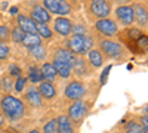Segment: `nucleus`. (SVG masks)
<instances>
[{
    "mask_svg": "<svg viewBox=\"0 0 148 133\" xmlns=\"http://www.w3.org/2000/svg\"><path fill=\"white\" fill-rule=\"evenodd\" d=\"M51 64L53 65L58 77L64 78V80L71 78L73 72H71V65H70V64H67V62H64V61H59V59H52Z\"/></svg>",
    "mask_w": 148,
    "mask_h": 133,
    "instance_id": "obj_18",
    "label": "nucleus"
},
{
    "mask_svg": "<svg viewBox=\"0 0 148 133\" xmlns=\"http://www.w3.org/2000/svg\"><path fill=\"white\" fill-rule=\"evenodd\" d=\"M40 74H42V80H45V81H49V83H55L56 81V78H58V74H56V71H55V68H53V65L49 62V61H46V62H43L40 67Z\"/></svg>",
    "mask_w": 148,
    "mask_h": 133,
    "instance_id": "obj_20",
    "label": "nucleus"
},
{
    "mask_svg": "<svg viewBox=\"0 0 148 133\" xmlns=\"http://www.w3.org/2000/svg\"><path fill=\"white\" fill-rule=\"evenodd\" d=\"M56 127H58V124H56V115H51L42 124L40 130H42V133H56Z\"/></svg>",
    "mask_w": 148,
    "mask_h": 133,
    "instance_id": "obj_27",
    "label": "nucleus"
},
{
    "mask_svg": "<svg viewBox=\"0 0 148 133\" xmlns=\"http://www.w3.org/2000/svg\"><path fill=\"white\" fill-rule=\"evenodd\" d=\"M27 133H42V130H40V127H31L27 130Z\"/></svg>",
    "mask_w": 148,
    "mask_h": 133,
    "instance_id": "obj_39",
    "label": "nucleus"
},
{
    "mask_svg": "<svg viewBox=\"0 0 148 133\" xmlns=\"http://www.w3.org/2000/svg\"><path fill=\"white\" fill-rule=\"evenodd\" d=\"M93 28L99 35H102L104 39L114 37V35H117V33L120 31L119 24L113 18H105V19L95 21L93 22Z\"/></svg>",
    "mask_w": 148,
    "mask_h": 133,
    "instance_id": "obj_10",
    "label": "nucleus"
},
{
    "mask_svg": "<svg viewBox=\"0 0 148 133\" xmlns=\"http://www.w3.org/2000/svg\"><path fill=\"white\" fill-rule=\"evenodd\" d=\"M86 59H88V62H89V65L93 68V70H96V68H101L102 65H104V62H105V58H104V55L96 49V47H93L92 50H89L88 52V55H86Z\"/></svg>",
    "mask_w": 148,
    "mask_h": 133,
    "instance_id": "obj_21",
    "label": "nucleus"
},
{
    "mask_svg": "<svg viewBox=\"0 0 148 133\" xmlns=\"http://www.w3.org/2000/svg\"><path fill=\"white\" fill-rule=\"evenodd\" d=\"M37 89H39V93H40L43 101L52 102V101H55L58 98V89H56V86L53 83L42 80L39 84H37Z\"/></svg>",
    "mask_w": 148,
    "mask_h": 133,
    "instance_id": "obj_16",
    "label": "nucleus"
},
{
    "mask_svg": "<svg viewBox=\"0 0 148 133\" xmlns=\"http://www.w3.org/2000/svg\"><path fill=\"white\" fill-rule=\"evenodd\" d=\"M139 124H141V127H142V132L144 133H148V114H142L141 117H139Z\"/></svg>",
    "mask_w": 148,
    "mask_h": 133,
    "instance_id": "obj_36",
    "label": "nucleus"
},
{
    "mask_svg": "<svg viewBox=\"0 0 148 133\" xmlns=\"http://www.w3.org/2000/svg\"><path fill=\"white\" fill-rule=\"evenodd\" d=\"M0 133H16V132L10 129H0Z\"/></svg>",
    "mask_w": 148,
    "mask_h": 133,
    "instance_id": "obj_40",
    "label": "nucleus"
},
{
    "mask_svg": "<svg viewBox=\"0 0 148 133\" xmlns=\"http://www.w3.org/2000/svg\"><path fill=\"white\" fill-rule=\"evenodd\" d=\"M142 34L144 33L139 28H136V27H129V28H125V30H121V31L117 33L120 42L123 43V46H125L126 49H130V47L135 44V42H136Z\"/></svg>",
    "mask_w": 148,
    "mask_h": 133,
    "instance_id": "obj_14",
    "label": "nucleus"
},
{
    "mask_svg": "<svg viewBox=\"0 0 148 133\" xmlns=\"http://www.w3.org/2000/svg\"><path fill=\"white\" fill-rule=\"evenodd\" d=\"M0 42L9 43L10 42V25L9 24H0Z\"/></svg>",
    "mask_w": 148,
    "mask_h": 133,
    "instance_id": "obj_32",
    "label": "nucleus"
},
{
    "mask_svg": "<svg viewBox=\"0 0 148 133\" xmlns=\"http://www.w3.org/2000/svg\"><path fill=\"white\" fill-rule=\"evenodd\" d=\"M73 34H88V28L83 27L82 24H74L73 25Z\"/></svg>",
    "mask_w": 148,
    "mask_h": 133,
    "instance_id": "obj_37",
    "label": "nucleus"
},
{
    "mask_svg": "<svg viewBox=\"0 0 148 133\" xmlns=\"http://www.w3.org/2000/svg\"><path fill=\"white\" fill-rule=\"evenodd\" d=\"M28 78H30V84H39L42 81V74H40V68L31 65L28 70Z\"/></svg>",
    "mask_w": 148,
    "mask_h": 133,
    "instance_id": "obj_30",
    "label": "nucleus"
},
{
    "mask_svg": "<svg viewBox=\"0 0 148 133\" xmlns=\"http://www.w3.org/2000/svg\"><path fill=\"white\" fill-rule=\"evenodd\" d=\"M15 80L12 78L9 74H5L0 77V92H5V95H10V92L14 90Z\"/></svg>",
    "mask_w": 148,
    "mask_h": 133,
    "instance_id": "obj_26",
    "label": "nucleus"
},
{
    "mask_svg": "<svg viewBox=\"0 0 148 133\" xmlns=\"http://www.w3.org/2000/svg\"><path fill=\"white\" fill-rule=\"evenodd\" d=\"M92 71H93V68L89 65L86 56H76V59L71 64V72H73V76L77 77V80L92 76Z\"/></svg>",
    "mask_w": 148,
    "mask_h": 133,
    "instance_id": "obj_11",
    "label": "nucleus"
},
{
    "mask_svg": "<svg viewBox=\"0 0 148 133\" xmlns=\"http://www.w3.org/2000/svg\"><path fill=\"white\" fill-rule=\"evenodd\" d=\"M114 21L119 24V27H125L129 28L135 24V18H133V8L132 5H119L114 9Z\"/></svg>",
    "mask_w": 148,
    "mask_h": 133,
    "instance_id": "obj_9",
    "label": "nucleus"
},
{
    "mask_svg": "<svg viewBox=\"0 0 148 133\" xmlns=\"http://www.w3.org/2000/svg\"><path fill=\"white\" fill-rule=\"evenodd\" d=\"M8 74H9L12 78H14V80H16V78L22 77V68H21L18 64H10V65H9Z\"/></svg>",
    "mask_w": 148,
    "mask_h": 133,
    "instance_id": "obj_33",
    "label": "nucleus"
},
{
    "mask_svg": "<svg viewBox=\"0 0 148 133\" xmlns=\"http://www.w3.org/2000/svg\"><path fill=\"white\" fill-rule=\"evenodd\" d=\"M27 77H19V78H16L15 80V84H14V90H16L18 93H21V92H24V89L27 87Z\"/></svg>",
    "mask_w": 148,
    "mask_h": 133,
    "instance_id": "obj_35",
    "label": "nucleus"
},
{
    "mask_svg": "<svg viewBox=\"0 0 148 133\" xmlns=\"http://www.w3.org/2000/svg\"><path fill=\"white\" fill-rule=\"evenodd\" d=\"M135 55H144L148 53V34H142L141 37L135 42V44L129 49Z\"/></svg>",
    "mask_w": 148,
    "mask_h": 133,
    "instance_id": "obj_23",
    "label": "nucleus"
},
{
    "mask_svg": "<svg viewBox=\"0 0 148 133\" xmlns=\"http://www.w3.org/2000/svg\"><path fill=\"white\" fill-rule=\"evenodd\" d=\"M15 25H18L25 34H36L37 30H36V22L25 14H18L15 16Z\"/></svg>",
    "mask_w": 148,
    "mask_h": 133,
    "instance_id": "obj_17",
    "label": "nucleus"
},
{
    "mask_svg": "<svg viewBox=\"0 0 148 133\" xmlns=\"http://www.w3.org/2000/svg\"><path fill=\"white\" fill-rule=\"evenodd\" d=\"M42 43H43L42 39L39 37V34L36 33V34H25L21 44H24L27 49H30V47H34V46H37V44H42Z\"/></svg>",
    "mask_w": 148,
    "mask_h": 133,
    "instance_id": "obj_28",
    "label": "nucleus"
},
{
    "mask_svg": "<svg viewBox=\"0 0 148 133\" xmlns=\"http://www.w3.org/2000/svg\"><path fill=\"white\" fill-rule=\"evenodd\" d=\"M24 35H25V33H24L18 25L10 27V42L21 44V43H22V40H24Z\"/></svg>",
    "mask_w": 148,
    "mask_h": 133,
    "instance_id": "obj_29",
    "label": "nucleus"
},
{
    "mask_svg": "<svg viewBox=\"0 0 148 133\" xmlns=\"http://www.w3.org/2000/svg\"><path fill=\"white\" fill-rule=\"evenodd\" d=\"M65 47L77 56H86L95 47V37L88 34H71L65 39Z\"/></svg>",
    "mask_w": 148,
    "mask_h": 133,
    "instance_id": "obj_2",
    "label": "nucleus"
},
{
    "mask_svg": "<svg viewBox=\"0 0 148 133\" xmlns=\"http://www.w3.org/2000/svg\"><path fill=\"white\" fill-rule=\"evenodd\" d=\"M24 104L27 105V108H33V110H40L45 105V101L42 99V96L39 93V89H37L36 84H27V87L22 92V98Z\"/></svg>",
    "mask_w": 148,
    "mask_h": 133,
    "instance_id": "obj_7",
    "label": "nucleus"
},
{
    "mask_svg": "<svg viewBox=\"0 0 148 133\" xmlns=\"http://www.w3.org/2000/svg\"><path fill=\"white\" fill-rule=\"evenodd\" d=\"M52 25H53L52 31H55L58 35H61V37H64V39H68L73 34L74 22L68 16H55V18H52Z\"/></svg>",
    "mask_w": 148,
    "mask_h": 133,
    "instance_id": "obj_12",
    "label": "nucleus"
},
{
    "mask_svg": "<svg viewBox=\"0 0 148 133\" xmlns=\"http://www.w3.org/2000/svg\"><path fill=\"white\" fill-rule=\"evenodd\" d=\"M123 133H144V132L138 120H129L125 126V132Z\"/></svg>",
    "mask_w": 148,
    "mask_h": 133,
    "instance_id": "obj_31",
    "label": "nucleus"
},
{
    "mask_svg": "<svg viewBox=\"0 0 148 133\" xmlns=\"http://www.w3.org/2000/svg\"><path fill=\"white\" fill-rule=\"evenodd\" d=\"M0 113L5 115L6 121L15 123L25 117L27 105L18 96L3 95V96H0Z\"/></svg>",
    "mask_w": 148,
    "mask_h": 133,
    "instance_id": "obj_1",
    "label": "nucleus"
},
{
    "mask_svg": "<svg viewBox=\"0 0 148 133\" xmlns=\"http://www.w3.org/2000/svg\"><path fill=\"white\" fill-rule=\"evenodd\" d=\"M36 30L42 42H51L53 39V31L49 27V24H36Z\"/></svg>",
    "mask_w": 148,
    "mask_h": 133,
    "instance_id": "obj_25",
    "label": "nucleus"
},
{
    "mask_svg": "<svg viewBox=\"0 0 148 133\" xmlns=\"http://www.w3.org/2000/svg\"><path fill=\"white\" fill-rule=\"evenodd\" d=\"M86 93H88V87H86V83L83 80H77L74 78L71 80L65 89H64V101L65 102H76V101H82L84 99Z\"/></svg>",
    "mask_w": 148,
    "mask_h": 133,
    "instance_id": "obj_5",
    "label": "nucleus"
},
{
    "mask_svg": "<svg viewBox=\"0 0 148 133\" xmlns=\"http://www.w3.org/2000/svg\"><path fill=\"white\" fill-rule=\"evenodd\" d=\"M76 56L77 55H74L71 50H68L67 47H64V46H59V47H56L55 49V52H53V56H52V59H59V61H64V62H67V64H73V61L76 59Z\"/></svg>",
    "mask_w": 148,
    "mask_h": 133,
    "instance_id": "obj_22",
    "label": "nucleus"
},
{
    "mask_svg": "<svg viewBox=\"0 0 148 133\" xmlns=\"http://www.w3.org/2000/svg\"><path fill=\"white\" fill-rule=\"evenodd\" d=\"M89 104L86 102L84 99L82 101H76V102H71L67 108V117L70 118V121L73 123V126H80L84 118L88 117L89 114Z\"/></svg>",
    "mask_w": 148,
    "mask_h": 133,
    "instance_id": "obj_4",
    "label": "nucleus"
},
{
    "mask_svg": "<svg viewBox=\"0 0 148 133\" xmlns=\"http://www.w3.org/2000/svg\"><path fill=\"white\" fill-rule=\"evenodd\" d=\"M42 5L51 15L53 14L56 16H68L73 12L71 3L65 0H43Z\"/></svg>",
    "mask_w": 148,
    "mask_h": 133,
    "instance_id": "obj_8",
    "label": "nucleus"
},
{
    "mask_svg": "<svg viewBox=\"0 0 148 133\" xmlns=\"http://www.w3.org/2000/svg\"><path fill=\"white\" fill-rule=\"evenodd\" d=\"M88 15L93 21H99L110 18L111 12H113V5L108 0H92L88 3Z\"/></svg>",
    "mask_w": 148,
    "mask_h": 133,
    "instance_id": "obj_6",
    "label": "nucleus"
},
{
    "mask_svg": "<svg viewBox=\"0 0 148 133\" xmlns=\"http://www.w3.org/2000/svg\"><path fill=\"white\" fill-rule=\"evenodd\" d=\"M6 118H5V115L0 113V129H5V126H6Z\"/></svg>",
    "mask_w": 148,
    "mask_h": 133,
    "instance_id": "obj_38",
    "label": "nucleus"
},
{
    "mask_svg": "<svg viewBox=\"0 0 148 133\" xmlns=\"http://www.w3.org/2000/svg\"><path fill=\"white\" fill-rule=\"evenodd\" d=\"M56 133H77L76 127L73 126V123L70 121V118L67 117V114H59L56 115Z\"/></svg>",
    "mask_w": 148,
    "mask_h": 133,
    "instance_id": "obj_19",
    "label": "nucleus"
},
{
    "mask_svg": "<svg viewBox=\"0 0 148 133\" xmlns=\"http://www.w3.org/2000/svg\"><path fill=\"white\" fill-rule=\"evenodd\" d=\"M10 56V46L8 43L0 42V61H6Z\"/></svg>",
    "mask_w": 148,
    "mask_h": 133,
    "instance_id": "obj_34",
    "label": "nucleus"
},
{
    "mask_svg": "<svg viewBox=\"0 0 148 133\" xmlns=\"http://www.w3.org/2000/svg\"><path fill=\"white\" fill-rule=\"evenodd\" d=\"M28 53H30V56L34 59V61L42 62V61H46V58H47V47H46L45 43L37 44L34 47H30Z\"/></svg>",
    "mask_w": 148,
    "mask_h": 133,
    "instance_id": "obj_24",
    "label": "nucleus"
},
{
    "mask_svg": "<svg viewBox=\"0 0 148 133\" xmlns=\"http://www.w3.org/2000/svg\"><path fill=\"white\" fill-rule=\"evenodd\" d=\"M133 8V18H135V24H136V28L147 30L148 28V6L145 3H132Z\"/></svg>",
    "mask_w": 148,
    "mask_h": 133,
    "instance_id": "obj_13",
    "label": "nucleus"
},
{
    "mask_svg": "<svg viewBox=\"0 0 148 133\" xmlns=\"http://www.w3.org/2000/svg\"><path fill=\"white\" fill-rule=\"evenodd\" d=\"M96 44V49L99 50L104 58L107 59H120V58H125L126 56V47L123 46L120 42H114L111 39H98L95 40Z\"/></svg>",
    "mask_w": 148,
    "mask_h": 133,
    "instance_id": "obj_3",
    "label": "nucleus"
},
{
    "mask_svg": "<svg viewBox=\"0 0 148 133\" xmlns=\"http://www.w3.org/2000/svg\"><path fill=\"white\" fill-rule=\"evenodd\" d=\"M28 14H30L28 16L36 24H49V22H52V15L43 8L42 3H33L30 6Z\"/></svg>",
    "mask_w": 148,
    "mask_h": 133,
    "instance_id": "obj_15",
    "label": "nucleus"
}]
</instances>
